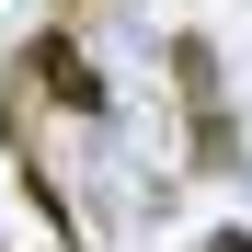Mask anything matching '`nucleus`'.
I'll return each instance as SVG.
<instances>
[{
	"mask_svg": "<svg viewBox=\"0 0 252 252\" xmlns=\"http://www.w3.org/2000/svg\"><path fill=\"white\" fill-rule=\"evenodd\" d=\"M172 80H184V149H195V172H229L241 126H229V92H218V46L206 34H172Z\"/></svg>",
	"mask_w": 252,
	"mask_h": 252,
	"instance_id": "f257e3e1",
	"label": "nucleus"
},
{
	"mask_svg": "<svg viewBox=\"0 0 252 252\" xmlns=\"http://www.w3.org/2000/svg\"><path fill=\"white\" fill-rule=\"evenodd\" d=\"M23 80H34L46 103H69V115H115V92H103V69L80 58V34H69V23H46V34L23 46Z\"/></svg>",
	"mask_w": 252,
	"mask_h": 252,
	"instance_id": "f03ea898",
	"label": "nucleus"
},
{
	"mask_svg": "<svg viewBox=\"0 0 252 252\" xmlns=\"http://www.w3.org/2000/svg\"><path fill=\"white\" fill-rule=\"evenodd\" d=\"M12 149H23V138H12ZM23 195H34V218H46V229H58V241H69V195H58V184H46V172H34V149H23Z\"/></svg>",
	"mask_w": 252,
	"mask_h": 252,
	"instance_id": "7ed1b4c3",
	"label": "nucleus"
}]
</instances>
